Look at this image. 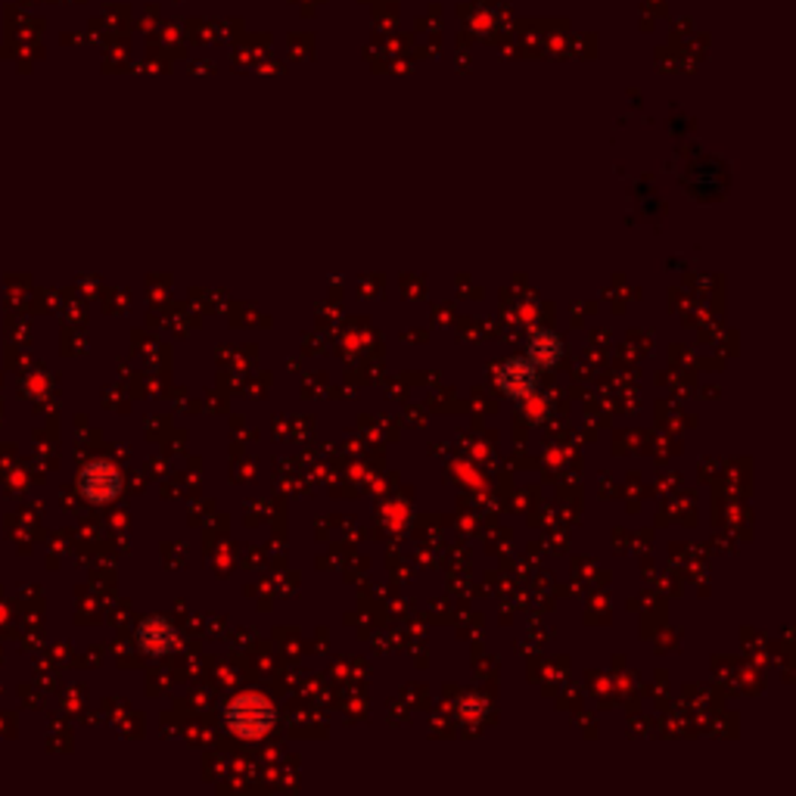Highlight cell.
<instances>
[{
	"mask_svg": "<svg viewBox=\"0 0 796 796\" xmlns=\"http://www.w3.org/2000/svg\"><path fill=\"white\" fill-rule=\"evenodd\" d=\"M222 722L240 741H261L278 728V707L268 693L237 691L222 707Z\"/></svg>",
	"mask_w": 796,
	"mask_h": 796,
	"instance_id": "obj_1",
	"label": "cell"
},
{
	"mask_svg": "<svg viewBox=\"0 0 796 796\" xmlns=\"http://www.w3.org/2000/svg\"><path fill=\"white\" fill-rule=\"evenodd\" d=\"M121 485H125V480H121L119 464H112L106 458H94L78 470V492L90 504L116 502L121 495Z\"/></svg>",
	"mask_w": 796,
	"mask_h": 796,
	"instance_id": "obj_3",
	"label": "cell"
},
{
	"mask_svg": "<svg viewBox=\"0 0 796 796\" xmlns=\"http://www.w3.org/2000/svg\"><path fill=\"white\" fill-rule=\"evenodd\" d=\"M135 641H138V647L143 654H150V657H169L174 650H181V632H178V625L169 620V616H143L135 628Z\"/></svg>",
	"mask_w": 796,
	"mask_h": 796,
	"instance_id": "obj_4",
	"label": "cell"
},
{
	"mask_svg": "<svg viewBox=\"0 0 796 796\" xmlns=\"http://www.w3.org/2000/svg\"><path fill=\"white\" fill-rule=\"evenodd\" d=\"M495 386L510 401H529L541 386V367L529 355H510L495 367Z\"/></svg>",
	"mask_w": 796,
	"mask_h": 796,
	"instance_id": "obj_2",
	"label": "cell"
},
{
	"mask_svg": "<svg viewBox=\"0 0 796 796\" xmlns=\"http://www.w3.org/2000/svg\"><path fill=\"white\" fill-rule=\"evenodd\" d=\"M526 355H529L538 367H555V364L563 358V336L551 327L533 330L529 346H526Z\"/></svg>",
	"mask_w": 796,
	"mask_h": 796,
	"instance_id": "obj_5",
	"label": "cell"
},
{
	"mask_svg": "<svg viewBox=\"0 0 796 796\" xmlns=\"http://www.w3.org/2000/svg\"><path fill=\"white\" fill-rule=\"evenodd\" d=\"M458 716H461V722H467V725H480L485 716H488V700L480 697V693H464V697L458 700Z\"/></svg>",
	"mask_w": 796,
	"mask_h": 796,
	"instance_id": "obj_6",
	"label": "cell"
}]
</instances>
